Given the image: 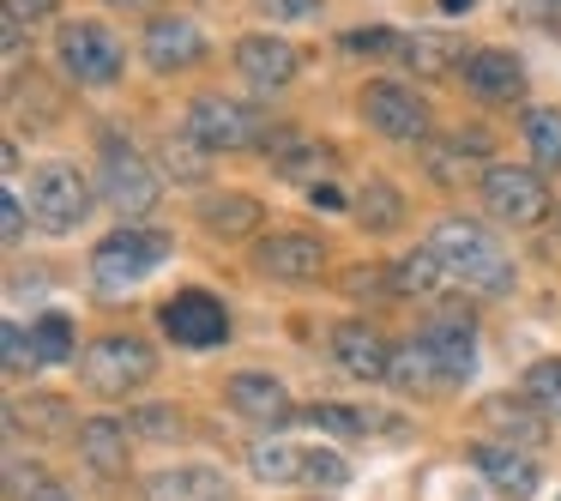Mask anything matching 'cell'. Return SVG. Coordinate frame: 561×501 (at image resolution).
Segmentation results:
<instances>
[{"label": "cell", "instance_id": "obj_32", "mask_svg": "<svg viewBox=\"0 0 561 501\" xmlns=\"http://www.w3.org/2000/svg\"><path fill=\"white\" fill-rule=\"evenodd\" d=\"M31 332H37V356H43V363H73V356H79V344H73L79 332H73V320H67V315H43Z\"/></svg>", "mask_w": 561, "mask_h": 501}, {"label": "cell", "instance_id": "obj_42", "mask_svg": "<svg viewBox=\"0 0 561 501\" xmlns=\"http://www.w3.org/2000/svg\"><path fill=\"white\" fill-rule=\"evenodd\" d=\"M110 7H146V0H110Z\"/></svg>", "mask_w": 561, "mask_h": 501}, {"label": "cell", "instance_id": "obj_39", "mask_svg": "<svg viewBox=\"0 0 561 501\" xmlns=\"http://www.w3.org/2000/svg\"><path fill=\"white\" fill-rule=\"evenodd\" d=\"M61 0H7V13H19V19H49Z\"/></svg>", "mask_w": 561, "mask_h": 501}, {"label": "cell", "instance_id": "obj_30", "mask_svg": "<svg viewBox=\"0 0 561 501\" xmlns=\"http://www.w3.org/2000/svg\"><path fill=\"white\" fill-rule=\"evenodd\" d=\"M25 423H31V435H37V441L73 435V411H67L61 399H37L31 411H13V429H25Z\"/></svg>", "mask_w": 561, "mask_h": 501}, {"label": "cell", "instance_id": "obj_16", "mask_svg": "<svg viewBox=\"0 0 561 501\" xmlns=\"http://www.w3.org/2000/svg\"><path fill=\"white\" fill-rule=\"evenodd\" d=\"M477 471H483L489 483H495V496H507V501H531L537 496V459L501 447V441H483V447H477Z\"/></svg>", "mask_w": 561, "mask_h": 501}, {"label": "cell", "instance_id": "obj_4", "mask_svg": "<svg viewBox=\"0 0 561 501\" xmlns=\"http://www.w3.org/2000/svg\"><path fill=\"white\" fill-rule=\"evenodd\" d=\"M25 200H31V218H37L43 230L67 236V230H79L85 212H91V182L73 170V163H37Z\"/></svg>", "mask_w": 561, "mask_h": 501}, {"label": "cell", "instance_id": "obj_37", "mask_svg": "<svg viewBox=\"0 0 561 501\" xmlns=\"http://www.w3.org/2000/svg\"><path fill=\"white\" fill-rule=\"evenodd\" d=\"M308 483H320V489H339V483H351V465L339 459V453H327V447H308Z\"/></svg>", "mask_w": 561, "mask_h": 501}, {"label": "cell", "instance_id": "obj_38", "mask_svg": "<svg viewBox=\"0 0 561 501\" xmlns=\"http://www.w3.org/2000/svg\"><path fill=\"white\" fill-rule=\"evenodd\" d=\"M0 230H7V242H25V206H19V194H0Z\"/></svg>", "mask_w": 561, "mask_h": 501}, {"label": "cell", "instance_id": "obj_1", "mask_svg": "<svg viewBox=\"0 0 561 501\" xmlns=\"http://www.w3.org/2000/svg\"><path fill=\"white\" fill-rule=\"evenodd\" d=\"M428 248H435V260L447 266V278L471 284V291H483V296L513 291V260H507V248H501L495 236L483 230V224H471V218H440L435 236H428Z\"/></svg>", "mask_w": 561, "mask_h": 501}, {"label": "cell", "instance_id": "obj_36", "mask_svg": "<svg viewBox=\"0 0 561 501\" xmlns=\"http://www.w3.org/2000/svg\"><path fill=\"white\" fill-rule=\"evenodd\" d=\"M344 49H351V55H399L404 49V37H399V31H387V25H375V31H344Z\"/></svg>", "mask_w": 561, "mask_h": 501}, {"label": "cell", "instance_id": "obj_20", "mask_svg": "<svg viewBox=\"0 0 561 501\" xmlns=\"http://www.w3.org/2000/svg\"><path fill=\"white\" fill-rule=\"evenodd\" d=\"M79 453H85L91 471L122 477L127 471V423H115V417H91V423H79Z\"/></svg>", "mask_w": 561, "mask_h": 501}, {"label": "cell", "instance_id": "obj_41", "mask_svg": "<svg viewBox=\"0 0 561 501\" xmlns=\"http://www.w3.org/2000/svg\"><path fill=\"white\" fill-rule=\"evenodd\" d=\"M477 0H440V13H471Z\"/></svg>", "mask_w": 561, "mask_h": 501}, {"label": "cell", "instance_id": "obj_18", "mask_svg": "<svg viewBox=\"0 0 561 501\" xmlns=\"http://www.w3.org/2000/svg\"><path fill=\"white\" fill-rule=\"evenodd\" d=\"M230 405L242 417H254V423H284V417H290V392H284V380L278 375H254V368L230 375Z\"/></svg>", "mask_w": 561, "mask_h": 501}, {"label": "cell", "instance_id": "obj_6", "mask_svg": "<svg viewBox=\"0 0 561 501\" xmlns=\"http://www.w3.org/2000/svg\"><path fill=\"white\" fill-rule=\"evenodd\" d=\"M98 187H103V200H110L122 218H146V212L158 206V170H151L134 146H122V139H110V146H103Z\"/></svg>", "mask_w": 561, "mask_h": 501}, {"label": "cell", "instance_id": "obj_33", "mask_svg": "<svg viewBox=\"0 0 561 501\" xmlns=\"http://www.w3.org/2000/svg\"><path fill=\"white\" fill-rule=\"evenodd\" d=\"M0 351H7V375H31V368H43V356H37V332H25V327H0Z\"/></svg>", "mask_w": 561, "mask_h": 501}, {"label": "cell", "instance_id": "obj_23", "mask_svg": "<svg viewBox=\"0 0 561 501\" xmlns=\"http://www.w3.org/2000/svg\"><path fill=\"white\" fill-rule=\"evenodd\" d=\"M483 423L495 429V435H507V447H513V441H519V447L543 441V411H537L531 399H489L483 405Z\"/></svg>", "mask_w": 561, "mask_h": 501}, {"label": "cell", "instance_id": "obj_17", "mask_svg": "<svg viewBox=\"0 0 561 501\" xmlns=\"http://www.w3.org/2000/svg\"><path fill=\"white\" fill-rule=\"evenodd\" d=\"M423 339H428V351H435V363H440V375H447V387L453 380H465L477 368V344H471V320H459V315H435L423 327Z\"/></svg>", "mask_w": 561, "mask_h": 501}, {"label": "cell", "instance_id": "obj_5", "mask_svg": "<svg viewBox=\"0 0 561 501\" xmlns=\"http://www.w3.org/2000/svg\"><path fill=\"white\" fill-rule=\"evenodd\" d=\"M363 122L392 146H423L428 139V103L416 98V86L399 79H368L363 86Z\"/></svg>", "mask_w": 561, "mask_h": 501}, {"label": "cell", "instance_id": "obj_13", "mask_svg": "<svg viewBox=\"0 0 561 501\" xmlns=\"http://www.w3.org/2000/svg\"><path fill=\"white\" fill-rule=\"evenodd\" d=\"M254 266L272 272V278H284V284H308V278H320V266H327V248H320L314 236H302V230L266 236V242L254 248Z\"/></svg>", "mask_w": 561, "mask_h": 501}, {"label": "cell", "instance_id": "obj_3", "mask_svg": "<svg viewBox=\"0 0 561 501\" xmlns=\"http://www.w3.org/2000/svg\"><path fill=\"white\" fill-rule=\"evenodd\" d=\"M170 254H175V242L163 230H115V236H103L98 254H91V278H98L103 296H122V291H134L146 272H158Z\"/></svg>", "mask_w": 561, "mask_h": 501}, {"label": "cell", "instance_id": "obj_40", "mask_svg": "<svg viewBox=\"0 0 561 501\" xmlns=\"http://www.w3.org/2000/svg\"><path fill=\"white\" fill-rule=\"evenodd\" d=\"M308 200H314V206H327V212H344V194H339V187H327V182L308 187Z\"/></svg>", "mask_w": 561, "mask_h": 501}, {"label": "cell", "instance_id": "obj_15", "mask_svg": "<svg viewBox=\"0 0 561 501\" xmlns=\"http://www.w3.org/2000/svg\"><path fill=\"white\" fill-rule=\"evenodd\" d=\"M459 73L471 86V98H483V103H513L525 91V73L513 61V49H471L459 61Z\"/></svg>", "mask_w": 561, "mask_h": 501}, {"label": "cell", "instance_id": "obj_35", "mask_svg": "<svg viewBox=\"0 0 561 501\" xmlns=\"http://www.w3.org/2000/svg\"><path fill=\"white\" fill-rule=\"evenodd\" d=\"M13 489H19V501H79L67 483H55L43 471H25V465H13Z\"/></svg>", "mask_w": 561, "mask_h": 501}, {"label": "cell", "instance_id": "obj_8", "mask_svg": "<svg viewBox=\"0 0 561 501\" xmlns=\"http://www.w3.org/2000/svg\"><path fill=\"white\" fill-rule=\"evenodd\" d=\"M55 49H61L67 79H79V86H110V79L122 73V43H115V31L91 25V19H73V25H61Z\"/></svg>", "mask_w": 561, "mask_h": 501}, {"label": "cell", "instance_id": "obj_34", "mask_svg": "<svg viewBox=\"0 0 561 501\" xmlns=\"http://www.w3.org/2000/svg\"><path fill=\"white\" fill-rule=\"evenodd\" d=\"M163 163H170L175 182H206V146H199L194 134H182L170 151H163Z\"/></svg>", "mask_w": 561, "mask_h": 501}, {"label": "cell", "instance_id": "obj_19", "mask_svg": "<svg viewBox=\"0 0 561 501\" xmlns=\"http://www.w3.org/2000/svg\"><path fill=\"white\" fill-rule=\"evenodd\" d=\"M224 477L211 465H175V471H158L146 483V501H224Z\"/></svg>", "mask_w": 561, "mask_h": 501}, {"label": "cell", "instance_id": "obj_28", "mask_svg": "<svg viewBox=\"0 0 561 501\" xmlns=\"http://www.w3.org/2000/svg\"><path fill=\"white\" fill-rule=\"evenodd\" d=\"M356 218H363L368 230H392V224L404 218V194H399L392 182H380V175H375V182L363 187V200H356Z\"/></svg>", "mask_w": 561, "mask_h": 501}, {"label": "cell", "instance_id": "obj_24", "mask_svg": "<svg viewBox=\"0 0 561 501\" xmlns=\"http://www.w3.org/2000/svg\"><path fill=\"white\" fill-rule=\"evenodd\" d=\"M248 465H254L260 483H296L308 471V447H290V441H260L248 447Z\"/></svg>", "mask_w": 561, "mask_h": 501}, {"label": "cell", "instance_id": "obj_29", "mask_svg": "<svg viewBox=\"0 0 561 501\" xmlns=\"http://www.w3.org/2000/svg\"><path fill=\"white\" fill-rule=\"evenodd\" d=\"M302 423L327 429V435H351V441H363L368 429H375V411H356V405H308Z\"/></svg>", "mask_w": 561, "mask_h": 501}, {"label": "cell", "instance_id": "obj_7", "mask_svg": "<svg viewBox=\"0 0 561 501\" xmlns=\"http://www.w3.org/2000/svg\"><path fill=\"white\" fill-rule=\"evenodd\" d=\"M477 194H483V212H489V218H501V224H537L549 212L543 175L519 170V163H495V170H483Z\"/></svg>", "mask_w": 561, "mask_h": 501}, {"label": "cell", "instance_id": "obj_31", "mask_svg": "<svg viewBox=\"0 0 561 501\" xmlns=\"http://www.w3.org/2000/svg\"><path fill=\"white\" fill-rule=\"evenodd\" d=\"M525 399L543 417H561V356H543V363L525 368Z\"/></svg>", "mask_w": 561, "mask_h": 501}, {"label": "cell", "instance_id": "obj_22", "mask_svg": "<svg viewBox=\"0 0 561 501\" xmlns=\"http://www.w3.org/2000/svg\"><path fill=\"white\" fill-rule=\"evenodd\" d=\"M392 387H404V392H428V387H447V375H440V363H435V351H428V339L416 332V339H404L399 351H392Z\"/></svg>", "mask_w": 561, "mask_h": 501}, {"label": "cell", "instance_id": "obj_10", "mask_svg": "<svg viewBox=\"0 0 561 501\" xmlns=\"http://www.w3.org/2000/svg\"><path fill=\"white\" fill-rule=\"evenodd\" d=\"M158 327L170 332L175 344H187V351H211V344L230 339V315H224V303L211 291H175L170 303H163Z\"/></svg>", "mask_w": 561, "mask_h": 501}, {"label": "cell", "instance_id": "obj_25", "mask_svg": "<svg viewBox=\"0 0 561 501\" xmlns=\"http://www.w3.org/2000/svg\"><path fill=\"white\" fill-rule=\"evenodd\" d=\"M440 278H447V266L435 260V248H428V242L416 248V254H404L399 266H392V291H399V296H428Z\"/></svg>", "mask_w": 561, "mask_h": 501}, {"label": "cell", "instance_id": "obj_27", "mask_svg": "<svg viewBox=\"0 0 561 501\" xmlns=\"http://www.w3.org/2000/svg\"><path fill=\"white\" fill-rule=\"evenodd\" d=\"M453 49H459V43H453V37H435V31H416V37H404V61H411V73H447V67L453 61H459V55H453Z\"/></svg>", "mask_w": 561, "mask_h": 501}, {"label": "cell", "instance_id": "obj_2", "mask_svg": "<svg viewBox=\"0 0 561 501\" xmlns=\"http://www.w3.org/2000/svg\"><path fill=\"white\" fill-rule=\"evenodd\" d=\"M79 375H85L91 392L122 399V392L146 387V380L158 375V351H151L146 339H134V332H103V339H91V351L79 356Z\"/></svg>", "mask_w": 561, "mask_h": 501}, {"label": "cell", "instance_id": "obj_14", "mask_svg": "<svg viewBox=\"0 0 561 501\" xmlns=\"http://www.w3.org/2000/svg\"><path fill=\"white\" fill-rule=\"evenodd\" d=\"M236 73L248 79L254 91H278V86H290L296 79V49L284 37H242L236 43Z\"/></svg>", "mask_w": 561, "mask_h": 501}, {"label": "cell", "instance_id": "obj_11", "mask_svg": "<svg viewBox=\"0 0 561 501\" xmlns=\"http://www.w3.org/2000/svg\"><path fill=\"white\" fill-rule=\"evenodd\" d=\"M146 61L158 67V73H187V67L206 61V31L194 25V19L182 13H163L146 25Z\"/></svg>", "mask_w": 561, "mask_h": 501}, {"label": "cell", "instance_id": "obj_26", "mask_svg": "<svg viewBox=\"0 0 561 501\" xmlns=\"http://www.w3.org/2000/svg\"><path fill=\"white\" fill-rule=\"evenodd\" d=\"M525 146L537 170H561V110H531L525 115Z\"/></svg>", "mask_w": 561, "mask_h": 501}, {"label": "cell", "instance_id": "obj_12", "mask_svg": "<svg viewBox=\"0 0 561 501\" xmlns=\"http://www.w3.org/2000/svg\"><path fill=\"white\" fill-rule=\"evenodd\" d=\"M332 356H339L344 375H356V380H387L392 375V344L380 339V327H368V320H339V327H332Z\"/></svg>", "mask_w": 561, "mask_h": 501}, {"label": "cell", "instance_id": "obj_9", "mask_svg": "<svg viewBox=\"0 0 561 501\" xmlns=\"http://www.w3.org/2000/svg\"><path fill=\"white\" fill-rule=\"evenodd\" d=\"M260 127H266V115L236 98H194V110H187V134L206 151H242L260 139Z\"/></svg>", "mask_w": 561, "mask_h": 501}, {"label": "cell", "instance_id": "obj_21", "mask_svg": "<svg viewBox=\"0 0 561 501\" xmlns=\"http://www.w3.org/2000/svg\"><path fill=\"white\" fill-rule=\"evenodd\" d=\"M199 224H206L211 236H254L260 230V200H248V194H206L199 200Z\"/></svg>", "mask_w": 561, "mask_h": 501}]
</instances>
